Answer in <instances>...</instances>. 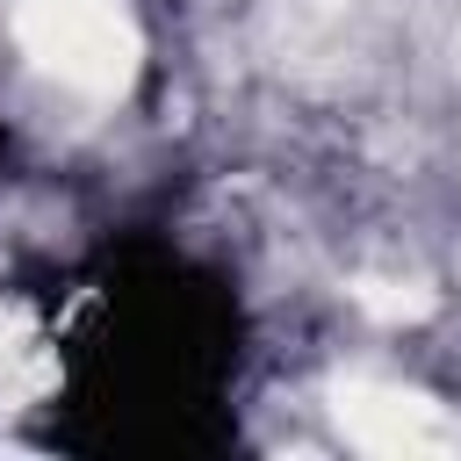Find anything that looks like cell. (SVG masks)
<instances>
[{
    "instance_id": "6da1fadb",
    "label": "cell",
    "mask_w": 461,
    "mask_h": 461,
    "mask_svg": "<svg viewBox=\"0 0 461 461\" xmlns=\"http://www.w3.org/2000/svg\"><path fill=\"white\" fill-rule=\"evenodd\" d=\"M14 50L79 101H115L137 72V22L115 0H22Z\"/></svg>"
},
{
    "instance_id": "7a4b0ae2",
    "label": "cell",
    "mask_w": 461,
    "mask_h": 461,
    "mask_svg": "<svg viewBox=\"0 0 461 461\" xmlns=\"http://www.w3.org/2000/svg\"><path fill=\"white\" fill-rule=\"evenodd\" d=\"M331 425L360 454H454L461 447V411L382 375H346L331 389Z\"/></svg>"
}]
</instances>
